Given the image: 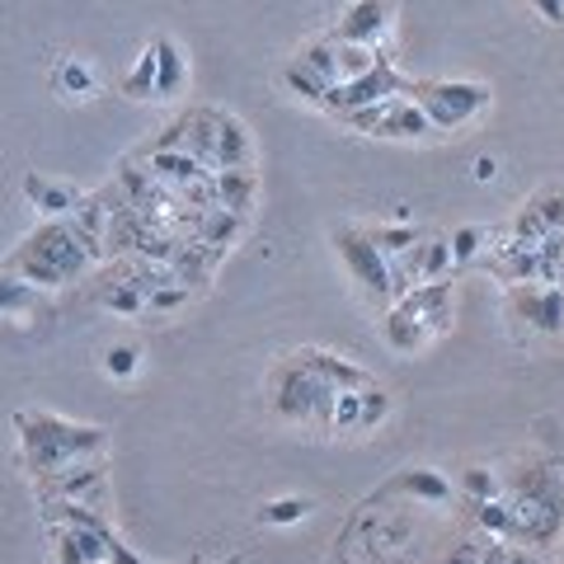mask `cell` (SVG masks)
<instances>
[{
    "mask_svg": "<svg viewBox=\"0 0 564 564\" xmlns=\"http://www.w3.org/2000/svg\"><path fill=\"white\" fill-rule=\"evenodd\" d=\"M466 494V503H489V499H503V480L494 470H485V466H470V470H462V485H456Z\"/></svg>",
    "mask_w": 564,
    "mask_h": 564,
    "instance_id": "cell-28",
    "label": "cell"
},
{
    "mask_svg": "<svg viewBox=\"0 0 564 564\" xmlns=\"http://www.w3.org/2000/svg\"><path fill=\"white\" fill-rule=\"evenodd\" d=\"M24 198L39 207V212H47L52 221H57V217H70V212L80 207V193H76V188L52 184V180H43V174H24Z\"/></svg>",
    "mask_w": 564,
    "mask_h": 564,
    "instance_id": "cell-17",
    "label": "cell"
},
{
    "mask_svg": "<svg viewBox=\"0 0 564 564\" xmlns=\"http://www.w3.org/2000/svg\"><path fill=\"white\" fill-rule=\"evenodd\" d=\"M555 231H564V193L560 188H541L536 198L513 217V226H508V240L541 245L545 236H555Z\"/></svg>",
    "mask_w": 564,
    "mask_h": 564,
    "instance_id": "cell-12",
    "label": "cell"
},
{
    "mask_svg": "<svg viewBox=\"0 0 564 564\" xmlns=\"http://www.w3.org/2000/svg\"><path fill=\"white\" fill-rule=\"evenodd\" d=\"M480 564H541L532 551H518V545L513 541H485L480 545Z\"/></svg>",
    "mask_w": 564,
    "mask_h": 564,
    "instance_id": "cell-37",
    "label": "cell"
},
{
    "mask_svg": "<svg viewBox=\"0 0 564 564\" xmlns=\"http://www.w3.org/2000/svg\"><path fill=\"white\" fill-rule=\"evenodd\" d=\"M33 311H43L39 288H33V282H24L20 273L0 269V315H33Z\"/></svg>",
    "mask_w": 564,
    "mask_h": 564,
    "instance_id": "cell-22",
    "label": "cell"
},
{
    "mask_svg": "<svg viewBox=\"0 0 564 564\" xmlns=\"http://www.w3.org/2000/svg\"><path fill=\"white\" fill-rule=\"evenodd\" d=\"M292 62H302L306 70H315L325 85H339L344 76H339V43H334V33H325V39H311V43H302L296 47V57Z\"/></svg>",
    "mask_w": 564,
    "mask_h": 564,
    "instance_id": "cell-21",
    "label": "cell"
},
{
    "mask_svg": "<svg viewBox=\"0 0 564 564\" xmlns=\"http://www.w3.org/2000/svg\"><path fill=\"white\" fill-rule=\"evenodd\" d=\"M410 99L429 113L433 132H456V128H466V122L480 118L494 95L480 80H414Z\"/></svg>",
    "mask_w": 564,
    "mask_h": 564,
    "instance_id": "cell-5",
    "label": "cell"
},
{
    "mask_svg": "<svg viewBox=\"0 0 564 564\" xmlns=\"http://www.w3.org/2000/svg\"><path fill=\"white\" fill-rule=\"evenodd\" d=\"M452 302H456V288H452V278H437V282H423V288L404 292L395 306L414 311L419 321L429 325V334H443V329H452Z\"/></svg>",
    "mask_w": 564,
    "mask_h": 564,
    "instance_id": "cell-14",
    "label": "cell"
},
{
    "mask_svg": "<svg viewBox=\"0 0 564 564\" xmlns=\"http://www.w3.org/2000/svg\"><path fill=\"white\" fill-rule=\"evenodd\" d=\"M104 306L122 311V315H137V311H147V292H141L137 282H113V288L104 292Z\"/></svg>",
    "mask_w": 564,
    "mask_h": 564,
    "instance_id": "cell-35",
    "label": "cell"
},
{
    "mask_svg": "<svg viewBox=\"0 0 564 564\" xmlns=\"http://www.w3.org/2000/svg\"><path fill=\"white\" fill-rule=\"evenodd\" d=\"M443 564H480V545H456Z\"/></svg>",
    "mask_w": 564,
    "mask_h": 564,
    "instance_id": "cell-42",
    "label": "cell"
},
{
    "mask_svg": "<svg viewBox=\"0 0 564 564\" xmlns=\"http://www.w3.org/2000/svg\"><path fill=\"white\" fill-rule=\"evenodd\" d=\"M151 174L170 184H203V161H193L188 151H151Z\"/></svg>",
    "mask_w": 564,
    "mask_h": 564,
    "instance_id": "cell-24",
    "label": "cell"
},
{
    "mask_svg": "<svg viewBox=\"0 0 564 564\" xmlns=\"http://www.w3.org/2000/svg\"><path fill=\"white\" fill-rule=\"evenodd\" d=\"M104 250L99 240H90L80 231L76 221H47L39 226L20 250L10 254L6 269L10 273H20L24 282H33V288H62V282L70 278H80L85 269H90V259Z\"/></svg>",
    "mask_w": 564,
    "mask_h": 564,
    "instance_id": "cell-2",
    "label": "cell"
},
{
    "mask_svg": "<svg viewBox=\"0 0 564 564\" xmlns=\"http://www.w3.org/2000/svg\"><path fill=\"white\" fill-rule=\"evenodd\" d=\"M391 0H352L334 24V43H352V47H377L391 33Z\"/></svg>",
    "mask_w": 564,
    "mask_h": 564,
    "instance_id": "cell-11",
    "label": "cell"
},
{
    "mask_svg": "<svg viewBox=\"0 0 564 564\" xmlns=\"http://www.w3.org/2000/svg\"><path fill=\"white\" fill-rule=\"evenodd\" d=\"M334 564H358V560H352V555H339V560H334Z\"/></svg>",
    "mask_w": 564,
    "mask_h": 564,
    "instance_id": "cell-44",
    "label": "cell"
},
{
    "mask_svg": "<svg viewBox=\"0 0 564 564\" xmlns=\"http://www.w3.org/2000/svg\"><path fill=\"white\" fill-rule=\"evenodd\" d=\"M282 85H288V90H292L296 99L321 104V109H325V95L334 90V85H325V80L315 76V70H306L302 62H288V70H282Z\"/></svg>",
    "mask_w": 564,
    "mask_h": 564,
    "instance_id": "cell-27",
    "label": "cell"
},
{
    "mask_svg": "<svg viewBox=\"0 0 564 564\" xmlns=\"http://www.w3.org/2000/svg\"><path fill=\"white\" fill-rule=\"evenodd\" d=\"M494 174H499V165H494V161H489V155H480V161H475V180H480V184H485V180H494Z\"/></svg>",
    "mask_w": 564,
    "mask_h": 564,
    "instance_id": "cell-43",
    "label": "cell"
},
{
    "mask_svg": "<svg viewBox=\"0 0 564 564\" xmlns=\"http://www.w3.org/2000/svg\"><path fill=\"white\" fill-rule=\"evenodd\" d=\"M358 423H362V391H339L325 433H358Z\"/></svg>",
    "mask_w": 564,
    "mask_h": 564,
    "instance_id": "cell-31",
    "label": "cell"
},
{
    "mask_svg": "<svg viewBox=\"0 0 564 564\" xmlns=\"http://www.w3.org/2000/svg\"><path fill=\"white\" fill-rule=\"evenodd\" d=\"M447 245H452V263H466V259L480 254L485 231H480V226H462V231H452V236H447Z\"/></svg>",
    "mask_w": 564,
    "mask_h": 564,
    "instance_id": "cell-39",
    "label": "cell"
},
{
    "mask_svg": "<svg viewBox=\"0 0 564 564\" xmlns=\"http://www.w3.org/2000/svg\"><path fill=\"white\" fill-rule=\"evenodd\" d=\"M39 494H43V503H47V499H76V503L104 508V470H99V466L70 462L66 470L43 475V480H39Z\"/></svg>",
    "mask_w": 564,
    "mask_h": 564,
    "instance_id": "cell-13",
    "label": "cell"
},
{
    "mask_svg": "<svg viewBox=\"0 0 564 564\" xmlns=\"http://www.w3.org/2000/svg\"><path fill=\"white\" fill-rule=\"evenodd\" d=\"M122 95L128 99H155V47L137 57V66L122 76Z\"/></svg>",
    "mask_w": 564,
    "mask_h": 564,
    "instance_id": "cell-30",
    "label": "cell"
},
{
    "mask_svg": "<svg viewBox=\"0 0 564 564\" xmlns=\"http://www.w3.org/2000/svg\"><path fill=\"white\" fill-rule=\"evenodd\" d=\"M221 564H245V555H231V560H221Z\"/></svg>",
    "mask_w": 564,
    "mask_h": 564,
    "instance_id": "cell-45",
    "label": "cell"
},
{
    "mask_svg": "<svg viewBox=\"0 0 564 564\" xmlns=\"http://www.w3.org/2000/svg\"><path fill=\"white\" fill-rule=\"evenodd\" d=\"M334 400H339V391L315 372H306L296 358L273 367V410L288 423H321V429H329Z\"/></svg>",
    "mask_w": 564,
    "mask_h": 564,
    "instance_id": "cell-4",
    "label": "cell"
},
{
    "mask_svg": "<svg viewBox=\"0 0 564 564\" xmlns=\"http://www.w3.org/2000/svg\"><path fill=\"white\" fill-rule=\"evenodd\" d=\"M14 429H20L24 470L39 475V480L52 470H66L70 462H90V456L109 452V433L104 429H95V423H70L47 410H20L14 414Z\"/></svg>",
    "mask_w": 564,
    "mask_h": 564,
    "instance_id": "cell-1",
    "label": "cell"
},
{
    "mask_svg": "<svg viewBox=\"0 0 564 564\" xmlns=\"http://www.w3.org/2000/svg\"><path fill=\"white\" fill-rule=\"evenodd\" d=\"M348 128H358L367 137H386V141H414V137H433V122L429 113L419 109L410 95H391L372 104V109H358V113H344Z\"/></svg>",
    "mask_w": 564,
    "mask_h": 564,
    "instance_id": "cell-8",
    "label": "cell"
},
{
    "mask_svg": "<svg viewBox=\"0 0 564 564\" xmlns=\"http://www.w3.org/2000/svg\"><path fill=\"white\" fill-rule=\"evenodd\" d=\"M250 161H254V141H250V132L240 128L236 118H217V161L212 165H221V170H250Z\"/></svg>",
    "mask_w": 564,
    "mask_h": 564,
    "instance_id": "cell-19",
    "label": "cell"
},
{
    "mask_svg": "<svg viewBox=\"0 0 564 564\" xmlns=\"http://www.w3.org/2000/svg\"><path fill=\"white\" fill-rule=\"evenodd\" d=\"M381 334H386V344H391L395 352H414V348H423V344L433 339L429 325H423L414 311H404V306H391V311H386Z\"/></svg>",
    "mask_w": 564,
    "mask_h": 564,
    "instance_id": "cell-20",
    "label": "cell"
},
{
    "mask_svg": "<svg viewBox=\"0 0 564 564\" xmlns=\"http://www.w3.org/2000/svg\"><path fill=\"white\" fill-rule=\"evenodd\" d=\"M217 188H221V198L231 212H250V198H254V174L250 170H221Z\"/></svg>",
    "mask_w": 564,
    "mask_h": 564,
    "instance_id": "cell-29",
    "label": "cell"
},
{
    "mask_svg": "<svg viewBox=\"0 0 564 564\" xmlns=\"http://www.w3.org/2000/svg\"><path fill=\"white\" fill-rule=\"evenodd\" d=\"M527 6H532L545 24H564V0H527Z\"/></svg>",
    "mask_w": 564,
    "mask_h": 564,
    "instance_id": "cell-41",
    "label": "cell"
},
{
    "mask_svg": "<svg viewBox=\"0 0 564 564\" xmlns=\"http://www.w3.org/2000/svg\"><path fill=\"white\" fill-rule=\"evenodd\" d=\"M452 494H456V485L447 480L443 470H429V466H404V470H395L391 480H386V489H381V494H372V499H367V508H377V503H386V499L452 503Z\"/></svg>",
    "mask_w": 564,
    "mask_h": 564,
    "instance_id": "cell-10",
    "label": "cell"
},
{
    "mask_svg": "<svg viewBox=\"0 0 564 564\" xmlns=\"http://www.w3.org/2000/svg\"><path fill=\"white\" fill-rule=\"evenodd\" d=\"M503 499H508V508H513L518 541L536 545V551L555 545V536L564 532V480H560L555 462L522 466L513 480L503 485Z\"/></svg>",
    "mask_w": 564,
    "mask_h": 564,
    "instance_id": "cell-3",
    "label": "cell"
},
{
    "mask_svg": "<svg viewBox=\"0 0 564 564\" xmlns=\"http://www.w3.org/2000/svg\"><path fill=\"white\" fill-rule=\"evenodd\" d=\"M475 522H480V532H489L494 541H518V522H513V508L508 499H489V503H470Z\"/></svg>",
    "mask_w": 564,
    "mask_h": 564,
    "instance_id": "cell-25",
    "label": "cell"
},
{
    "mask_svg": "<svg viewBox=\"0 0 564 564\" xmlns=\"http://www.w3.org/2000/svg\"><path fill=\"white\" fill-rule=\"evenodd\" d=\"M334 250H339V259L348 263L352 282H358L372 302H395V292H391V259L377 250L372 231H362V226H339V231H334Z\"/></svg>",
    "mask_w": 564,
    "mask_h": 564,
    "instance_id": "cell-6",
    "label": "cell"
},
{
    "mask_svg": "<svg viewBox=\"0 0 564 564\" xmlns=\"http://www.w3.org/2000/svg\"><path fill=\"white\" fill-rule=\"evenodd\" d=\"M52 545H57V564H109L104 551V532H85V527H52Z\"/></svg>",
    "mask_w": 564,
    "mask_h": 564,
    "instance_id": "cell-16",
    "label": "cell"
},
{
    "mask_svg": "<svg viewBox=\"0 0 564 564\" xmlns=\"http://www.w3.org/2000/svg\"><path fill=\"white\" fill-rule=\"evenodd\" d=\"M292 358L302 362L306 372H315L321 381H329L334 391H367V386H372V377H367L362 367H352V362H344V358H334V352H325V348H296Z\"/></svg>",
    "mask_w": 564,
    "mask_h": 564,
    "instance_id": "cell-15",
    "label": "cell"
},
{
    "mask_svg": "<svg viewBox=\"0 0 564 564\" xmlns=\"http://www.w3.org/2000/svg\"><path fill=\"white\" fill-rule=\"evenodd\" d=\"M377 57H381L377 47H352V43H339V76H344V80H358L362 70H372V66H377ZM344 80H339V85H344Z\"/></svg>",
    "mask_w": 564,
    "mask_h": 564,
    "instance_id": "cell-34",
    "label": "cell"
},
{
    "mask_svg": "<svg viewBox=\"0 0 564 564\" xmlns=\"http://www.w3.org/2000/svg\"><path fill=\"white\" fill-rule=\"evenodd\" d=\"M386 414H391V395L381 391V386L372 381L362 391V423H358V433H367V429H377V423H386Z\"/></svg>",
    "mask_w": 564,
    "mask_h": 564,
    "instance_id": "cell-38",
    "label": "cell"
},
{
    "mask_svg": "<svg viewBox=\"0 0 564 564\" xmlns=\"http://www.w3.org/2000/svg\"><path fill=\"white\" fill-rule=\"evenodd\" d=\"M508 315L522 321L532 334L564 339V288H555V282H522V288H508Z\"/></svg>",
    "mask_w": 564,
    "mask_h": 564,
    "instance_id": "cell-9",
    "label": "cell"
},
{
    "mask_svg": "<svg viewBox=\"0 0 564 564\" xmlns=\"http://www.w3.org/2000/svg\"><path fill=\"white\" fill-rule=\"evenodd\" d=\"M137 367H141V352H137L132 344H113L109 352H104V372H109L113 381L137 377Z\"/></svg>",
    "mask_w": 564,
    "mask_h": 564,
    "instance_id": "cell-36",
    "label": "cell"
},
{
    "mask_svg": "<svg viewBox=\"0 0 564 564\" xmlns=\"http://www.w3.org/2000/svg\"><path fill=\"white\" fill-rule=\"evenodd\" d=\"M155 99H174L184 90V80H188V62H184V52L174 39H155Z\"/></svg>",
    "mask_w": 564,
    "mask_h": 564,
    "instance_id": "cell-18",
    "label": "cell"
},
{
    "mask_svg": "<svg viewBox=\"0 0 564 564\" xmlns=\"http://www.w3.org/2000/svg\"><path fill=\"white\" fill-rule=\"evenodd\" d=\"M52 85H57V95H66V99H90L95 95V70L85 57H62L57 70H52Z\"/></svg>",
    "mask_w": 564,
    "mask_h": 564,
    "instance_id": "cell-23",
    "label": "cell"
},
{
    "mask_svg": "<svg viewBox=\"0 0 564 564\" xmlns=\"http://www.w3.org/2000/svg\"><path fill=\"white\" fill-rule=\"evenodd\" d=\"M315 513V503L302 499V494H288V499H273L259 508V522L263 527H292V522H306Z\"/></svg>",
    "mask_w": 564,
    "mask_h": 564,
    "instance_id": "cell-26",
    "label": "cell"
},
{
    "mask_svg": "<svg viewBox=\"0 0 564 564\" xmlns=\"http://www.w3.org/2000/svg\"><path fill=\"white\" fill-rule=\"evenodd\" d=\"M372 240H377V250H381L386 259H395V254H404V250H414L423 236L414 231V226H372Z\"/></svg>",
    "mask_w": 564,
    "mask_h": 564,
    "instance_id": "cell-32",
    "label": "cell"
},
{
    "mask_svg": "<svg viewBox=\"0 0 564 564\" xmlns=\"http://www.w3.org/2000/svg\"><path fill=\"white\" fill-rule=\"evenodd\" d=\"M188 302V282H165V288H155L151 296H147V311H180Z\"/></svg>",
    "mask_w": 564,
    "mask_h": 564,
    "instance_id": "cell-40",
    "label": "cell"
},
{
    "mask_svg": "<svg viewBox=\"0 0 564 564\" xmlns=\"http://www.w3.org/2000/svg\"><path fill=\"white\" fill-rule=\"evenodd\" d=\"M410 76L395 66V57H377V66L372 70H362L358 80H344V85H334V90L325 95V109L329 113H358V109H372V104H381V99H391V95H410Z\"/></svg>",
    "mask_w": 564,
    "mask_h": 564,
    "instance_id": "cell-7",
    "label": "cell"
},
{
    "mask_svg": "<svg viewBox=\"0 0 564 564\" xmlns=\"http://www.w3.org/2000/svg\"><path fill=\"white\" fill-rule=\"evenodd\" d=\"M447 269H452V245H447V236L423 240V282L447 278Z\"/></svg>",
    "mask_w": 564,
    "mask_h": 564,
    "instance_id": "cell-33",
    "label": "cell"
}]
</instances>
